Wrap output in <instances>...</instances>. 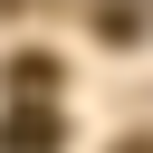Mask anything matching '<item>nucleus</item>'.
Returning <instances> with one entry per match:
<instances>
[{
	"mask_svg": "<svg viewBox=\"0 0 153 153\" xmlns=\"http://www.w3.org/2000/svg\"><path fill=\"white\" fill-rule=\"evenodd\" d=\"M0 153H57V115H48V105L0 115Z\"/></svg>",
	"mask_w": 153,
	"mask_h": 153,
	"instance_id": "1",
	"label": "nucleus"
},
{
	"mask_svg": "<svg viewBox=\"0 0 153 153\" xmlns=\"http://www.w3.org/2000/svg\"><path fill=\"white\" fill-rule=\"evenodd\" d=\"M10 86H19V105H48V96H57V57H19Z\"/></svg>",
	"mask_w": 153,
	"mask_h": 153,
	"instance_id": "2",
	"label": "nucleus"
}]
</instances>
